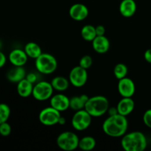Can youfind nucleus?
Masks as SVG:
<instances>
[{
	"label": "nucleus",
	"instance_id": "9d476101",
	"mask_svg": "<svg viewBox=\"0 0 151 151\" xmlns=\"http://www.w3.org/2000/svg\"><path fill=\"white\" fill-rule=\"evenodd\" d=\"M117 88L119 94L122 97H132L136 91L134 82L131 78L126 77L119 80Z\"/></svg>",
	"mask_w": 151,
	"mask_h": 151
},
{
	"label": "nucleus",
	"instance_id": "dca6fc26",
	"mask_svg": "<svg viewBox=\"0 0 151 151\" xmlns=\"http://www.w3.org/2000/svg\"><path fill=\"white\" fill-rule=\"evenodd\" d=\"M137 3L134 0H122L119 4V13L123 17H132L137 12Z\"/></svg>",
	"mask_w": 151,
	"mask_h": 151
},
{
	"label": "nucleus",
	"instance_id": "412c9836",
	"mask_svg": "<svg viewBox=\"0 0 151 151\" xmlns=\"http://www.w3.org/2000/svg\"><path fill=\"white\" fill-rule=\"evenodd\" d=\"M29 58L32 59H36L42 53L41 47L37 43L29 42L25 45L24 50Z\"/></svg>",
	"mask_w": 151,
	"mask_h": 151
},
{
	"label": "nucleus",
	"instance_id": "1a4fd4ad",
	"mask_svg": "<svg viewBox=\"0 0 151 151\" xmlns=\"http://www.w3.org/2000/svg\"><path fill=\"white\" fill-rule=\"evenodd\" d=\"M69 80L73 86L76 88L83 87L88 81L87 69L81 67V66H75L69 72Z\"/></svg>",
	"mask_w": 151,
	"mask_h": 151
},
{
	"label": "nucleus",
	"instance_id": "0eeeda50",
	"mask_svg": "<svg viewBox=\"0 0 151 151\" xmlns=\"http://www.w3.org/2000/svg\"><path fill=\"white\" fill-rule=\"evenodd\" d=\"M91 119L92 116L85 109L77 111L72 118V125L76 131H83L89 128Z\"/></svg>",
	"mask_w": 151,
	"mask_h": 151
},
{
	"label": "nucleus",
	"instance_id": "20e7f679",
	"mask_svg": "<svg viewBox=\"0 0 151 151\" xmlns=\"http://www.w3.org/2000/svg\"><path fill=\"white\" fill-rule=\"evenodd\" d=\"M35 65L39 73L50 75L57 69L58 61L52 55L42 52L35 59Z\"/></svg>",
	"mask_w": 151,
	"mask_h": 151
},
{
	"label": "nucleus",
	"instance_id": "cd10ccee",
	"mask_svg": "<svg viewBox=\"0 0 151 151\" xmlns=\"http://www.w3.org/2000/svg\"><path fill=\"white\" fill-rule=\"evenodd\" d=\"M143 122L145 125L149 128H151V109L146 111L143 114Z\"/></svg>",
	"mask_w": 151,
	"mask_h": 151
},
{
	"label": "nucleus",
	"instance_id": "f704fd0d",
	"mask_svg": "<svg viewBox=\"0 0 151 151\" xmlns=\"http://www.w3.org/2000/svg\"><path fill=\"white\" fill-rule=\"evenodd\" d=\"M1 47H2V43H1V41H0V50H1Z\"/></svg>",
	"mask_w": 151,
	"mask_h": 151
},
{
	"label": "nucleus",
	"instance_id": "aec40b11",
	"mask_svg": "<svg viewBox=\"0 0 151 151\" xmlns=\"http://www.w3.org/2000/svg\"><path fill=\"white\" fill-rule=\"evenodd\" d=\"M51 84L54 90L58 91H64L69 88V80L62 76H57L52 78L51 81Z\"/></svg>",
	"mask_w": 151,
	"mask_h": 151
},
{
	"label": "nucleus",
	"instance_id": "2f4dec72",
	"mask_svg": "<svg viewBox=\"0 0 151 151\" xmlns=\"http://www.w3.org/2000/svg\"><path fill=\"white\" fill-rule=\"evenodd\" d=\"M144 58L147 63L151 64V49H148L145 52Z\"/></svg>",
	"mask_w": 151,
	"mask_h": 151
},
{
	"label": "nucleus",
	"instance_id": "39448f33",
	"mask_svg": "<svg viewBox=\"0 0 151 151\" xmlns=\"http://www.w3.org/2000/svg\"><path fill=\"white\" fill-rule=\"evenodd\" d=\"M79 140L78 135L72 131H64L58 135L56 139L58 147L64 151H72L78 147Z\"/></svg>",
	"mask_w": 151,
	"mask_h": 151
},
{
	"label": "nucleus",
	"instance_id": "9b49d317",
	"mask_svg": "<svg viewBox=\"0 0 151 151\" xmlns=\"http://www.w3.org/2000/svg\"><path fill=\"white\" fill-rule=\"evenodd\" d=\"M88 9L85 4L77 3L72 5L69 8V14L73 20L81 22L86 19L88 16Z\"/></svg>",
	"mask_w": 151,
	"mask_h": 151
},
{
	"label": "nucleus",
	"instance_id": "4468645a",
	"mask_svg": "<svg viewBox=\"0 0 151 151\" xmlns=\"http://www.w3.org/2000/svg\"><path fill=\"white\" fill-rule=\"evenodd\" d=\"M91 42L94 50L99 54H105L110 49V41L105 35H97Z\"/></svg>",
	"mask_w": 151,
	"mask_h": 151
},
{
	"label": "nucleus",
	"instance_id": "f257e3e1",
	"mask_svg": "<svg viewBox=\"0 0 151 151\" xmlns=\"http://www.w3.org/2000/svg\"><path fill=\"white\" fill-rule=\"evenodd\" d=\"M128 128V121L125 116L117 114L109 116L103 122L102 128L107 136L114 138L122 137L126 134Z\"/></svg>",
	"mask_w": 151,
	"mask_h": 151
},
{
	"label": "nucleus",
	"instance_id": "2eb2a0df",
	"mask_svg": "<svg viewBox=\"0 0 151 151\" xmlns=\"http://www.w3.org/2000/svg\"><path fill=\"white\" fill-rule=\"evenodd\" d=\"M118 114L127 116L131 114L135 108V103L131 97H123L116 106Z\"/></svg>",
	"mask_w": 151,
	"mask_h": 151
},
{
	"label": "nucleus",
	"instance_id": "f3484780",
	"mask_svg": "<svg viewBox=\"0 0 151 151\" xmlns=\"http://www.w3.org/2000/svg\"><path fill=\"white\" fill-rule=\"evenodd\" d=\"M26 71L23 66H14L7 73V78L10 82L18 83L26 78Z\"/></svg>",
	"mask_w": 151,
	"mask_h": 151
},
{
	"label": "nucleus",
	"instance_id": "5701e85b",
	"mask_svg": "<svg viewBox=\"0 0 151 151\" xmlns=\"http://www.w3.org/2000/svg\"><path fill=\"white\" fill-rule=\"evenodd\" d=\"M81 36L86 41H92L97 36L95 27L91 24H86L81 29Z\"/></svg>",
	"mask_w": 151,
	"mask_h": 151
},
{
	"label": "nucleus",
	"instance_id": "ddd939ff",
	"mask_svg": "<svg viewBox=\"0 0 151 151\" xmlns=\"http://www.w3.org/2000/svg\"><path fill=\"white\" fill-rule=\"evenodd\" d=\"M28 58L24 50L21 49H14L8 56L9 61L13 66H24L27 62Z\"/></svg>",
	"mask_w": 151,
	"mask_h": 151
},
{
	"label": "nucleus",
	"instance_id": "a878e982",
	"mask_svg": "<svg viewBox=\"0 0 151 151\" xmlns=\"http://www.w3.org/2000/svg\"><path fill=\"white\" fill-rule=\"evenodd\" d=\"M93 63V59L88 55H86L83 56L81 58L79 62V66H81V67L84 68L86 69H89Z\"/></svg>",
	"mask_w": 151,
	"mask_h": 151
},
{
	"label": "nucleus",
	"instance_id": "bb28decb",
	"mask_svg": "<svg viewBox=\"0 0 151 151\" xmlns=\"http://www.w3.org/2000/svg\"><path fill=\"white\" fill-rule=\"evenodd\" d=\"M11 134V126L8 122H5L0 124V135L7 137Z\"/></svg>",
	"mask_w": 151,
	"mask_h": 151
},
{
	"label": "nucleus",
	"instance_id": "b1692460",
	"mask_svg": "<svg viewBox=\"0 0 151 151\" xmlns=\"http://www.w3.org/2000/svg\"><path fill=\"white\" fill-rule=\"evenodd\" d=\"M128 72V70L127 66L122 63H117L114 69V75L115 78L118 80L125 78L127 76Z\"/></svg>",
	"mask_w": 151,
	"mask_h": 151
},
{
	"label": "nucleus",
	"instance_id": "6e6552de",
	"mask_svg": "<svg viewBox=\"0 0 151 151\" xmlns=\"http://www.w3.org/2000/svg\"><path fill=\"white\" fill-rule=\"evenodd\" d=\"M60 116V112L50 106V107L44 108L41 111L38 115V119L42 125L46 126H52L58 124Z\"/></svg>",
	"mask_w": 151,
	"mask_h": 151
},
{
	"label": "nucleus",
	"instance_id": "72a5a7b5",
	"mask_svg": "<svg viewBox=\"0 0 151 151\" xmlns=\"http://www.w3.org/2000/svg\"><path fill=\"white\" fill-rule=\"evenodd\" d=\"M65 123H66V119H65L64 117H63V116H60L58 121V124L60 125H64Z\"/></svg>",
	"mask_w": 151,
	"mask_h": 151
},
{
	"label": "nucleus",
	"instance_id": "7c9ffc66",
	"mask_svg": "<svg viewBox=\"0 0 151 151\" xmlns=\"http://www.w3.org/2000/svg\"><path fill=\"white\" fill-rule=\"evenodd\" d=\"M6 62H7V58H6L5 55L0 51V68L3 67L5 65Z\"/></svg>",
	"mask_w": 151,
	"mask_h": 151
},
{
	"label": "nucleus",
	"instance_id": "4be33fe9",
	"mask_svg": "<svg viewBox=\"0 0 151 151\" xmlns=\"http://www.w3.org/2000/svg\"><path fill=\"white\" fill-rule=\"evenodd\" d=\"M96 140L91 136H86L80 139L78 147L84 151H90L96 147Z\"/></svg>",
	"mask_w": 151,
	"mask_h": 151
},
{
	"label": "nucleus",
	"instance_id": "473e14b6",
	"mask_svg": "<svg viewBox=\"0 0 151 151\" xmlns=\"http://www.w3.org/2000/svg\"><path fill=\"white\" fill-rule=\"evenodd\" d=\"M107 113L109 114V116H113V115H116L118 114V110L116 107H109L108 109Z\"/></svg>",
	"mask_w": 151,
	"mask_h": 151
},
{
	"label": "nucleus",
	"instance_id": "7ed1b4c3",
	"mask_svg": "<svg viewBox=\"0 0 151 151\" xmlns=\"http://www.w3.org/2000/svg\"><path fill=\"white\" fill-rule=\"evenodd\" d=\"M109 102L106 97L97 95L89 97L85 106V110L92 117H100L107 113Z\"/></svg>",
	"mask_w": 151,
	"mask_h": 151
},
{
	"label": "nucleus",
	"instance_id": "6ab92c4d",
	"mask_svg": "<svg viewBox=\"0 0 151 151\" xmlns=\"http://www.w3.org/2000/svg\"><path fill=\"white\" fill-rule=\"evenodd\" d=\"M89 97L86 94H81L79 96H74L71 97L69 102V108L73 111H79L85 109L86 102Z\"/></svg>",
	"mask_w": 151,
	"mask_h": 151
},
{
	"label": "nucleus",
	"instance_id": "c85d7f7f",
	"mask_svg": "<svg viewBox=\"0 0 151 151\" xmlns=\"http://www.w3.org/2000/svg\"><path fill=\"white\" fill-rule=\"evenodd\" d=\"M26 78L27 80H28V81H29V82H31L32 83H36L37 82H38V76H37L36 74L35 73V72H29V73L27 74L26 75Z\"/></svg>",
	"mask_w": 151,
	"mask_h": 151
},
{
	"label": "nucleus",
	"instance_id": "f8f14e48",
	"mask_svg": "<svg viewBox=\"0 0 151 151\" xmlns=\"http://www.w3.org/2000/svg\"><path fill=\"white\" fill-rule=\"evenodd\" d=\"M70 99L63 94H57L50 98V106L60 112L65 111L69 109Z\"/></svg>",
	"mask_w": 151,
	"mask_h": 151
},
{
	"label": "nucleus",
	"instance_id": "f03ea898",
	"mask_svg": "<svg viewBox=\"0 0 151 151\" xmlns=\"http://www.w3.org/2000/svg\"><path fill=\"white\" fill-rule=\"evenodd\" d=\"M147 145V138L141 131L125 134L121 139V146L125 151H143Z\"/></svg>",
	"mask_w": 151,
	"mask_h": 151
},
{
	"label": "nucleus",
	"instance_id": "c756f323",
	"mask_svg": "<svg viewBox=\"0 0 151 151\" xmlns=\"http://www.w3.org/2000/svg\"><path fill=\"white\" fill-rule=\"evenodd\" d=\"M96 29V33L97 35H105L106 33V28L103 25H98V26L95 27Z\"/></svg>",
	"mask_w": 151,
	"mask_h": 151
},
{
	"label": "nucleus",
	"instance_id": "423d86ee",
	"mask_svg": "<svg viewBox=\"0 0 151 151\" xmlns=\"http://www.w3.org/2000/svg\"><path fill=\"white\" fill-rule=\"evenodd\" d=\"M53 88L51 83L47 81H39L33 87L32 94L34 98L38 101H45L49 100L53 95Z\"/></svg>",
	"mask_w": 151,
	"mask_h": 151
},
{
	"label": "nucleus",
	"instance_id": "393cba45",
	"mask_svg": "<svg viewBox=\"0 0 151 151\" xmlns=\"http://www.w3.org/2000/svg\"><path fill=\"white\" fill-rule=\"evenodd\" d=\"M10 116V109L6 103H0V124L7 122Z\"/></svg>",
	"mask_w": 151,
	"mask_h": 151
},
{
	"label": "nucleus",
	"instance_id": "a211bd4d",
	"mask_svg": "<svg viewBox=\"0 0 151 151\" xmlns=\"http://www.w3.org/2000/svg\"><path fill=\"white\" fill-rule=\"evenodd\" d=\"M33 83L29 82L26 78L22 80L17 83V92L22 97H28L32 94L33 91Z\"/></svg>",
	"mask_w": 151,
	"mask_h": 151
}]
</instances>
